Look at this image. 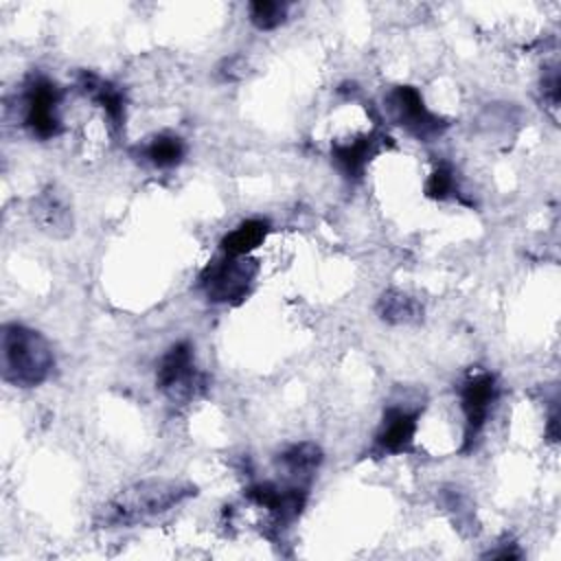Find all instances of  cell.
<instances>
[{
    "label": "cell",
    "instance_id": "cell-19",
    "mask_svg": "<svg viewBox=\"0 0 561 561\" xmlns=\"http://www.w3.org/2000/svg\"><path fill=\"white\" fill-rule=\"evenodd\" d=\"M541 94H543V101L557 110L559 107V70L557 66H550L543 70V77H541Z\"/></svg>",
    "mask_w": 561,
    "mask_h": 561
},
{
    "label": "cell",
    "instance_id": "cell-14",
    "mask_svg": "<svg viewBox=\"0 0 561 561\" xmlns=\"http://www.w3.org/2000/svg\"><path fill=\"white\" fill-rule=\"evenodd\" d=\"M375 313L388 324H416L423 320V305L401 289H386L375 302Z\"/></svg>",
    "mask_w": 561,
    "mask_h": 561
},
{
    "label": "cell",
    "instance_id": "cell-9",
    "mask_svg": "<svg viewBox=\"0 0 561 561\" xmlns=\"http://www.w3.org/2000/svg\"><path fill=\"white\" fill-rule=\"evenodd\" d=\"M309 486L305 484H278V482H256L243 491V497L256 506H263L274 517V524L289 526L296 522L307 504Z\"/></svg>",
    "mask_w": 561,
    "mask_h": 561
},
{
    "label": "cell",
    "instance_id": "cell-1",
    "mask_svg": "<svg viewBox=\"0 0 561 561\" xmlns=\"http://www.w3.org/2000/svg\"><path fill=\"white\" fill-rule=\"evenodd\" d=\"M197 495V486L178 478H145L118 489L92 517L96 528H131L169 513Z\"/></svg>",
    "mask_w": 561,
    "mask_h": 561
},
{
    "label": "cell",
    "instance_id": "cell-6",
    "mask_svg": "<svg viewBox=\"0 0 561 561\" xmlns=\"http://www.w3.org/2000/svg\"><path fill=\"white\" fill-rule=\"evenodd\" d=\"M497 397H500L497 379L489 370H473L460 381L458 399L465 416V432H462V447H460L462 454L473 451L478 438L482 436L493 414Z\"/></svg>",
    "mask_w": 561,
    "mask_h": 561
},
{
    "label": "cell",
    "instance_id": "cell-18",
    "mask_svg": "<svg viewBox=\"0 0 561 561\" xmlns=\"http://www.w3.org/2000/svg\"><path fill=\"white\" fill-rule=\"evenodd\" d=\"M458 186H456V173L449 164H438L427 182H425V195L432 199H449L456 197Z\"/></svg>",
    "mask_w": 561,
    "mask_h": 561
},
{
    "label": "cell",
    "instance_id": "cell-8",
    "mask_svg": "<svg viewBox=\"0 0 561 561\" xmlns=\"http://www.w3.org/2000/svg\"><path fill=\"white\" fill-rule=\"evenodd\" d=\"M423 414V403L419 399H394L383 408L379 427L373 440V454L377 456H397L412 447L419 419Z\"/></svg>",
    "mask_w": 561,
    "mask_h": 561
},
{
    "label": "cell",
    "instance_id": "cell-12",
    "mask_svg": "<svg viewBox=\"0 0 561 561\" xmlns=\"http://www.w3.org/2000/svg\"><path fill=\"white\" fill-rule=\"evenodd\" d=\"M322 458H324V454H322L320 445H316L311 440H300V443L285 447L278 454L276 462L285 471L289 482L309 486L318 467L322 465Z\"/></svg>",
    "mask_w": 561,
    "mask_h": 561
},
{
    "label": "cell",
    "instance_id": "cell-2",
    "mask_svg": "<svg viewBox=\"0 0 561 561\" xmlns=\"http://www.w3.org/2000/svg\"><path fill=\"white\" fill-rule=\"evenodd\" d=\"M55 368V353L48 340L22 322H7L0 329L2 379L15 388L42 386Z\"/></svg>",
    "mask_w": 561,
    "mask_h": 561
},
{
    "label": "cell",
    "instance_id": "cell-15",
    "mask_svg": "<svg viewBox=\"0 0 561 561\" xmlns=\"http://www.w3.org/2000/svg\"><path fill=\"white\" fill-rule=\"evenodd\" d=\"M270 234V221L261 217L243 219L237 228H232L228 234H224L219 248L221 254L228 256H250L252 250H256Z\"/></svg>",
    "mask_w": 561,
    "mask_h": 561
},
{
    "label": "cell",
    "instance_id": "cell-3",
    "mask_svg": "<svg viewBox=\"0 0 561 561\" xmlns=\"http://www.w3.org/2000/svg\"><path fill=\"white\" fill-rule=\"evenodd\" d=\"M64 92L57 81L42 72L26 77L20 92L22 127L37 140H53L64 131L61 121Z\"/></svg>",
    "mask_w": 561,
    "mask_h": 561
},
{
    "label": "cell",
    "instance_id": "cell-4",
    "mask_svg": "<svg viewBox=\"0 0 561 561\" xmlns=\"http://www.w3.org/2000/svg\"><path fill=\"white\" fill-rule=\"evenodd\" d=\"M208 386L210 379L195 366V346L188 340H180L164 351L156 368V388L171 403H193L208 390Z\"/></svg>",
    "mask_w": 561,
    "mask_h": 561
},
{
    "label": "cell",
    "instance_id": "cell-13",
    "mask_svg": "<svg viewBox=\"0 0 561 561\" xmlns=\"http://www.w3.org/2000/svg\"><path fill=\"white\" fill-rule=\"evenodd\" d=\"M377 153V136L362 134L346 142L331 145V158L346 180H359Z\"/></svg>",
    "mask_w": 561,
    "mask_h": 561
},
{
    "label": "cell",
    "instance_id": "cell-17",
    "mask_svg": "<svg viewBox=\"0 0 561 561\" xmlns=\"http://www.w3.org/2000/svg\"><path fill=\"white\" fill-rule=\"evenodd\" d=\"M289 13V4L280 0H254L248 4V15L254 28L274 31L278 28Z\"/></svg>",
    "mask_w": 561,
    "mask_h": 561
},
{
    "label": "cell",
    "instance_id": "cell-5",
    "mask_svg": "<svg viewBox=\"0 0 561 561\" xmlns=\"http://www.w3.org/2000/svg\"><path fill=\"white\" fill-rule=\"evenodd\" d=\"M256 274V259L221 254L199 272L197 287L215 305H237L250 294Z\"/></svg>",
    "mask_w": 561,
    "mask_h": 561
},
{
    "label": "cell",
    "instance_id": "cell-10",
    "mask_svg": "<svg viewBox=\"0 0 561 561\" xmlns=\"http://www.w3.org/2000/svg\"><path fill=\"white\" fill-rule=\"evenodd\" d=\"M31 217L42 232L57 239L68 237L75 226L70 202L57 186H46L33 197Z\"/></svg>",
    "mask_w": 561,
    "mask_h": 561
},
{
    "label": "cell",
    "instance_id": "cell-16",
    "mask_svg": "<svg viewBox=\"0 0 561 561\" xmlns=\"http://www.w3.org/2000/svg\"><path fill=\"white\" fill-rule=\"evenodd\" d=\"M184 156H186L184 140L169 131L156 134L138 147V158H142L147 164L156 169H173L184 160Z\"/></svg>",
    "mask_w": 561,
    "mask_h": 561
},
{
    "label": "cell",
    "instance_id": "cell-7",
    "mask_svg": "<svg viewBox=\"0 0 561 561\" xmlns=\"http://www.w3.org/2000/svg\"><path fill=\"white\" fill-rule=\"evenodd\" d=\"M386 110L401 129H405L408 134H412L423 142L436 140L438 136L445 134L449 125L443 116L434 114L425 105L423 94L414 85H394L386 94Z\"/></svg>",
    "mask_w": 561,
    "mask_h": 561
},
{
    "label": "cell",
    "instance_id": "cell-20",
    "mask_svg": "<svg viewBox=\"0 0 561 561\" xmlns=\"http://www.w3.org/2000/svg\"><path fill=\"white\" fill-rule=\"evenodd\" d=\"M482 557H491V559H519L522 552H519L517 543H508V546L502 543L497 550H489Z\"/></svg>",
    "mask_w": 561,
    "mask_h": 561
},
{
    "label": "cell",
    "instance_id": "cell-11",
    "mask_svg": "<svg viewBox=\"0 0 561 561\" xmlns=\"http://www.w3.org/2000/svg\"><path fill=\"white\" fill-rule=\"evenodd\" d=\"M77 90L105 112L110 125L116 131H121L125 127V103L127 101H125V92L121 85H116L90 70H81L77 75Z\"/></svg>",
    "mask_w": 561,
    "mask_h": 561
}]
</instances>
